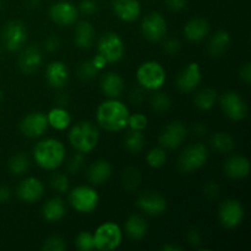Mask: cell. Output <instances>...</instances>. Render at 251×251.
I'll return each mask as SVG.
<instances>
[{"label": "cell", "instance_id": "94428289", "mask_svg": "<svg viewBox=\"0 0 251 251\" xmlns=\"http://www.w3.org/2000/svg\"><path fill=\"white\" fill-rule=\"evenodd\" d=\"M0 9H1V0H0Z\"/></svg>", "mask_w": 251, "mask_h": 251}, {"label": "cell", "instance_id": "ba28073f", "mask_svg": "<svg viewBox=\"0 0 251 251\" xmlns=\"http://www.w3.org/2000/svg\"><path fill=\"white\" fill-rule=\"evenodd\" d=\"M97 49L98 54L104 56L108 64L118 63L124 56V41L115 32H105L98 41Z\"/></svg>", "mask_w": 251, "mask_h": 251}, {"label": "cell", "instance_id": "ab89813d", "mask_svg": "<svg viewBox=\"0 0 251 251\" xmlns=\"http://www.w3.org/2000/svg\"><path fill=\"white\" fill-rule=\"evenodd\" d=\"M76 248L80 251H91L95 249V240H93L92 233L87 232H81L80 234L76 237L75 240Z\"/></svg>", "mask_w": 251, "mask_h": 251}, {"label": "cell", "instance_id": "e0dca14e", "mask_svg": "<svg viewBox=\"0 0 251 251\" xmlns=\"http://www.w3.org/2000/svg\"><path fill=\"white\" fill-rule=\"evenodd\" d=\"M49 17L54 24L60 26H70L77 21L78 10L73 2L61 0L51 5L49 9Z\"/></svg>", "mask_w": 251, "mask_h": 251}, {"label": "cell", "instance_id": "c3c4849f", "mask_svg": "<svg viewBox=\"0 0 251 251\" xmlns=\"http://www.w3.org/2000/svg\"><path fill=\"white\" fill-rule=\"evenodd\" d=\"M130 102L134 104H141L145 100H146V90L142 87H137L130 92L129 96Z\"/></svg>", "mask_w": 251, "mask_h": 251}, {"label": "cell", "instance_id": "ee69618b", "mask_svg": "<svg viewBox=\"0 0 251 251\" xmlns=\"http://www.w3.org/2000/svg\"><path fill=\"white\" fill-rule=\"evenodd\" d=\"M203 194L208 200H216L221 194V186L217 181H207L203 186Z\"/></svg>", "mask_w": 251, "mask_h": 251}, {"label": "cell", "instance_id": "8fae6325", "mask_svg": "<svg viewBox=\"0 0 251 251\" xmlns=\"http://www.w3.org/2000/svg\"><path fill=\"white\" fill-rule=\"evenodd\" d=\"M244 206L235 199H227L218 208V221L227 229L239 227L244 220Z\"/></svg>", "mask_w": 251, "mask_h": 251}, {"label": "cell", "instance_id": "60d3db41", "mask_svg": "<svg viewBox=\"0 0 251 251\" xmlns=\"http://www.w3.org/2000/svg\"><path fill=\"white\" fill-rule=\"evenodd\" d=\"M149 125V119L145 114L141 113H135V114L129 115V120H127V126L130 130H135V131H144Z\"/></svg>", "mask_w": 251, "mask_h": 251}, {"label": "cell", "instance_id": "6da1fadb", "mask_svg": "<svg viewBox=\"0 0 251 251\" xmlns=\"http://www.w3.org/2000/svg\"><path fill=\"white\" fill-rule=\"evenodd\" d=\"M130 112L118 98H108L97 108L96 119L98 125L110 132H118L127 126Z\"/></svg>", "mask_w": 251, "mask_h": 251}, {"label": "cell", "instance_id": "680465c9", "mask_svg": "<svg viewBox=\"0 0 251 251\" xmlns=\"http://www.w3.org/2000/svg\"><path fill=\"white\" fill-rule=\"evenodd\" d=\"M41 4V0H25V7L29 10L37 9Z\"/></svg>", "mask_w": 251, "mask_h": 251}, {"label": "cell", "instance_id": "1f68e13d", "mask_svg": "<svg viewBox=\"0 0 251 251\" xmlns=\"http://www.w3.org/2000/svg\"><path fill=\"white\" fill-rule=\"evenodd\" d=\"M211 146L220 153H229L234 150L235 142L232 135L225 131H218L211 137Z\"/></svg>", "mask_w": 251, "mask_h": 251}, {"label": "cell", "instance_id": "603a6c76", "mask_svg": "<svg viewBox=\"0 0 251 251\" xmlns=\"http://www.w3.org/2000/svg\"><path fill=\"white\" fill-rule=\"evenodd\" d=\"M210 33V24L205 19L196 17L188 21L184 26V34L188 41L193 43H199Z\"/></svg>", "mask_w": 251, "mask_h": 251}, {"label": "cell", "instance_id": "816d5d0a", "mask_svg": "<svg viewBox=\"0 0 251 251\" xmlns=\"http://www.w3.org/2000/svg\"><path fill=\"white\" fill-rule=\"evenodd\" d=\"M189 0H166V5L171 11H181L185 9Z\"/></svg>", "mask_w": 251, "mask_h": 251}, {"label": "cell", "instance_id": "d6a6232c", "mask_svg": "<svg viewBox=\"0 0 251 251\" xmlns=\"http://www.w3.org/2000/svg\"><path fill=\"white\" fill-rule=\"evenodd\" d=\"M142 181L141 172L135 167H127L122 176L123 188L126 193H134L139 189L140 184Z\"/></svg>", "mask_w": 251, "mask_h": 251}, {"label": "cell", "instance_id": "3957f363", "mask_svg": "<svg viewBox=\"0 0 251 251\" xmlns=\"http://www.w3.org/2000/svg\"><path fill=\"white\" fill-rule=\"evenodd\" d=\"M100 141V131L93 123L80 122L73 126L69 132V142L77 152L90 153L97 147Z\"/></svg>", "mask_w": 251, "mask_h": 251}, {"label": "cell", "instance_id": "836d02e7", "mask_svg": "<svg viewBox=\"0 0 251 251\" xmlns=\"http://www.w3.org/2000/svg\"><path fill=\"white\" fill-rule=\"evenodd\" d=\"M145 142H146V139H145L144 132L135 131V130H131V131L125 136L124 140V145L125 147H126V150L134 154L142 151V149L145 147Z\"/></svg>", "mask_w": 251, "mask_h": 251}, {"label": "cell", "instance_id": "9a60e30c", "mask_svg": "<svg viewBox=\"0 0 251 251\" xmlns=\"http://www.w3.org/2000/svg\"><path fill=\"white\" fill-rule=\"evenodd\" d=\"M202 81V73L198 63H189L176 76V87L183 93H191Z\"/></svg>", "mask_w": 251, "mask_h": 251}, {"label": "cell", "instance_id": "d590c367", "mask_svg": "<svg viewBox=\"0 0 251 251\" xmlns=\"http://www.w3.org/2000/svg\"><path fill=\"white\" fill-rule=\"evenodd\" d=\"M150 104L151 108L157 113L168 112L172 107V100L169 96L164 92H159L158 90L151 96L150 98Z\"/></svg>", "mask_w": 251, "mask_h": 251}, {"label": "cell", "instance_id": "9f6ffc18", "mask_svg": "<svg viewBox=\"0 0 251 251\" xmlns=\"http://www.w3.org/2000/svg\"><path fill=\"white\" fill-rule=\"evenodd\" d=\"M191 130H193V132L196 135V136H203V135L206 134V127L203 126L201 123H196V124H194L193 127H191Z\"/></svg>", "mask_w": 251, "mask_h": 251}, {"label": "cell", "instance_id": "f6af8a7d", "mask_svg": "<svg viewBox=\"0 0 251 251\" xmlns=\"http://www.w3.org/2000/svg\"><path fill=\"white\" fill-rule=\"evenodd\" d=\"M181 43L178 38H168L163 43V50L169 55H176L180 51Z\"/></svg>", "mask_w": 251, "mask_h": 251}, {"label": "cell", "instance_id": "db71d44e", "mask_svg": "<svg viewBox=\"0 0 251 251\" xmlns=\"http://www.w3.org/2000/svg\"><path fill=\"white\" fill-rule=\"evenodd\" d=\"M11 196V190L7 186L0 185V203L6 202Z\"/></svg>", "mask_w": 251, "mask_h": 251}, {"label": "cell", "instance_id": "7dc6e473", "mask_svg": "<svg viewBox=\"0 0 251 251\" xmlns=\"http://www.w3.org/2000/svg\"><path fill=\"white\" fill-rule=\"evenodd\" d=\"M186 240L193 248H199L202 244V235L198 228H191L186 234Z\"/></svg>", "mask_w": 251, "mask_h": 251}, {"label": "cell", "instance_id": "74e56055", "mask_svg": "<svg viewBox=\"0 0 251 251\" xmlns=\"http://www.w3.org/2000/svg\"><path fill=\"white\" fill-rule=\"evenodd\" d=\"M49 184L59 194H65L69 190V178L63 173H54L49 179Z\"/></svg>", "mask_w": 251, "mask_h": 251}, {"label": "cell", "instance_id": "91938a15", "mask_svg": "<svg viewBox=\"0 0 251 251\" xmlns=\"http://www.w3.org/2000/svg\"><path fill=\"white\" fill-rule=\"evenodd\" d=\"M0 55H1V46H0Z\"/></svg>", "mask_w": 251, "mask_h": 251}, {"label": "cell", "instance_id": "5b68a950", "mask_svg": "<svg viewBox=\"0 0 251 251\" xmlns=\"http://www.w3.org/2000/svg\"><path fill=\"white\" fill-rule=\"evenodd\" d=\"M208 159V150L203 144L190 145L180 153L178 158V168L181 173H194L206 164Z\"/></svg>", "mask_w": 251, "mask_h": 251}, {"label": "cell", "instance_id": "8d00e7d4", "mask_svg": "<svg viewBox=\"0 0 251 251\" xmlns=\"http://www.w3.org/2000/svg\"><path fill=\"white\" fill-rule=\"evenodd\" d=\"M146 162L151 168H161L167 162V152L163 147H154L150 150L146 156Z\"/></svg>", "mask_w": 251, "mask_h": 251}, {"label": "cell", "instance_id": "f5cc1de1", "mask_svg": "<svg viewBox=\"0 0 251 251\" xmlns=\"http://www.w3.org/2000/svg\"><path fill=\"white\" fill-rule=\"evenodd\" d=\"M91 61H92V64L95 65V68L97 69L98 71H102L108 64L107 60L104 59V56H102L100 54H97V55H96Z\"/></svg>", "mask_w": 251, "mask_h": 251}, {"label": "cell", "instance_id": "44dd1931", "mask_svg": "<svg viewBox=\"0 0 251 251\" xmlns=\"http://www.w3.org/2000/svg\"><path fill=\"white\" fill-rule=\"evenodd\" d=\"M113 11L123 22H134L141 15V5L137 0H113Z\"/></svg>", "mask_w": 251, "mask_h": 251}, {"label": "cell", "instance_id": "83f0119b", "mask_svg": "<svg viewBox=\"0 0 251 251\" xmlns=\"http://www.w3.org/2000/svg\"><path fill=\"white\" fill-rule=\"evenodd\" d=\"M149 232L146 220L139 215H132L125 222V233L132 240H141Z\"/></svg>", "mask_w": 251, "mask_h": 251}, {"label": "cell", "instance_id": "30bf717a", "mask_svg": "<svg viewBox=\"0 0 251 251\" xmlns=\"http://www.w3.org/2000/svg\"><path fill=\"white\" fill-rule=\"evenodd\" d=\"M2 46L9 51L21 49L27 42L26 25L20 20H11L4 26L1 32Z\"/></svg>", "mask_w": 251, "mask_h": 251}, {"label": "cell", "instance_id": "7bdbcfd3", "mask_svg": "<svg viewBox=\"0 0 251 251\" xmlns=\"http://www.w3.org/2000/svg\"><path fill=\"white\" fill-rule=\"evenodd\" d=\"M86 163V157L85 153L82 152H77V153L74 154L70 158V161L68 162V172L71 174H77L78 172H81L85 167Z\"/></svg>", "mask_w": 251, "mask_h": 251}, {"label": "cell", "instance_id": "9c48e42d", "mask_svg": "<svg viewBox=\"0 0 251 251\" xmlns=\"http://www.w3.org/2000/svg\"><path fill=\"white\" fill-rule=\"evenodd\" d=\"M220 104L226 117L233 122H240L245 119L249 112L247 100L235 91H227L223 93L220 100Z\"/></svg>", "mask_w": 251, "mask_h": 251}, {"label": "cell", "instance_id": "f35d334b", "mask_svg": "<svg viewBox=\"0 0 251 251\" xmlns=\"http://www.w3.org/2000/svg\"><path fill=\"white\" fill-rule=\"evenodd\" d=\"M66 249L65 239L60 235H50L44 240L42 250L44 251H64Z\"/></svg>", "mask_w": 251, "mask_h": 251}, {"label": "cell", "instance_id": "7a4b0ae2", "mask_svg": "<svg viewBox=\"0 0 251 251\" xmlns=\"http://www.w3.org/2000/svg\"><path fill=\"white\" fill-rule=\"evenodd\" d=\"M33 158L42 169L55 171L64 163L65 147L63 142L53 137L43 139L34 146Z\"/></svg>", "mask_w": 251, "mask_h": 251}, {"label": "cell", "instance_id": "52a82bcc", "mask_svg": "<svg viewBox=\"0 0 251 251\" xmlns=\"http://www.w3.org/2000/svg\"><path fill=\"white\" fill-rule=\"evenodd\" d=\"M95 249L100 251H112L118 249L122 244V228L114 222L102 223L93 234Z\"/></svg>", "mask_w": 251, "mask_h": 251}, {"label": "cell", "instance_id": "277c9868", "mask_svg": "<svg viewBox=\"0 0 251 251\" xmlns=\"http://www.w3.org/2000/svg\"><path fill=\"white\" fill-rule=\"evenodd\" d=\"M136 80L146 91H157L166 82L167 73L158 61L149 60L137 68Z\"/></svg>", "mask_w": 251, "mask_h": 251}, {"label": "cell", "instance_id": "7c38bea8", "mask_svg": "<svg viewBox=\"0 0 251 251\" xmlns=\"http://www.w3.org/2000/svg\"><path fill=\"white\" fill-rule=\"evenodd\" d=\"M168 31V25L166 19L159 12H150L142 19L141 22V33L147 41L150 42H161L166 37Z\"/></svg>", "mask_w": 251, "mask_h": 251}, {"label": "cell", "instance_id": "f546056e", "mask_svg": "<svg viewBox=\"0 0 251 251\" xmlns=\"http://www.w3.org/2000/svg\"><path fill=\"white\" fill-rule=\"evenodd\" d=\"M47 115V120H48V125L53 129L63 131V130L68 129L69 125L71 124V115L65 107H56L51 108Z\"/></svg>", "mask_w": 251, "mask_h": 251}, {"label": "cell", "instance_id": "ac0fdd59", "mask_svg": "<svg viewBox=\"0 0 251 251\" xmlns=\"http://www.w3.org/2000/svg\"><path fill=\"white\" fill-rule=\"evenodd\" d=\"M44 194V185L39 179L28 176L20 183L17 188V196L25 202L33 203L41 200Z\"/></svg>", "mask_w": 251, "mask_h": 251}, {"label": "cell", "instance_id": "bcb514c9", "mask_svg": "<svg viewBox=\"0 0 251 251\" xmlns=\"http://www.w3.org/2000/svg\"><path fill=\"white\" fill-rule=\"evenodd\" d=\"M97 2L95 0H82L78 5V12H81L82 15L86 16H91V15L96 14L97 12Z\"/></svg>", "mask_w": 251, "mask_h": 251}, {"label": "cell", "instance_id": "4dcf8cb0", "mask_svg": "<svg viewBox=\"0 0 251 251\" xmlns=\"http://www.w3.org/2000/svg\"><path fill=\"white\" fill-rule=\"evenodd\" d=\"M217 100V91L211 87H206L196 93L195 98H194V103H195V107L198 109L202 110V112H207V110L212 109L215 107Z\"/></svg>", "mask_w": 251, "mask_h": 251}, {"label": "cell", "instance_id": "484cf974", "mask_svg": "<svg viewBox=\"0 0 251 251\" xmlns=\"http://www.w3.org/2000/svg\"><path fill=\"white\" fill-rule=\"evenodd\" d=\"M230 42V34L228 33L225 29H220V31L215 32L212 34V37L208 41L207 46V51L212 58H218V56H222L223 54L227 51V49L229 48Z\"/></svg>", "mask_w": 251, "mask_h": 251}, {"label": "cell", "instance_id": "b9f144b4", "mask_svg": "<svg viewBox=\"0 0 251 251\" xmlns=\"http://www.w3.org/2000/svg\"><path fill=\"white\" fill-rule=\"evenodd\" d=\"M98 73H100V71L95 68V65H93L92 61L91 60L81 63L80 66H78V69H77V76L82 81L92 80V78L96 77V75H97Z\"/></svg>", "mask_w": 251, "mask_h": 251}, {"label": "cell", "instance_id": "4316f807", "mask_svg": "<svg viewBox=\"0 0 251 251\" xmlns=\"http://www.w3.org/2000/svg\"><path fill=\"white\" fill-rule=\"evenodd\" d=\"M95 27L92 26L91 22H78L75 31V44L77 46V48L87 50V49H90L91 47H92L93 41H95Z\"/></svg>", "mask_w": 251, "mask_h": 251}, {"label": "cell", "instance_id": "4fadbf2b", "mask_svg": "<svg viewBox=\"0 0 251 251\" xmlns=\"http://www.w3.org/2000/svg\"><path fill=\"white\" fill-rule=\"evenodd\" d=\"M188 127L180 120H174L169 123L159 135V144L163 149L176 150L180 146L186 139Z\"/></svg>", "mask_w": 251, "mask_h": 251}, {"label": "cell", "instance_id": "e575fe53", "mask_svg": "<svg viewBox=\"0 0 251 251\" xmlns=\"http://www.w3.org/2000/svg\"><path fill=\"white\" fill-rule=\"evenodd\" d=\"M29 167V159L26 153L20 152V153L14 154L9 161V169L14 176H20L27 172Z\"/></svg>", "mask_w": 251, "mask_h": 251}, {"label": "cell", "instance_id": "d6986e66", "mask_svg": "<svg viewBox=\"0 0 251 251\" xmlns=\"http://www.w3.org/2000/svg\"><path fill=\"white\" fill-rule=\"evenodd\" d=\"M43 55L37 46H29L25 48L19 55V68L26 75L36 73L42 65Z\"/></svg>", "mask_w": 251, "mask_h": 251}, {"label": "cell", "instance_id": "cb8c5ba5", "mask_svg": "<svg viewBox=\"0 0 251 251\" xmlns=\"http://www.w3.org/2000/svg\"><path fill=\"white\" fill-rule=\"evenodd\" d=\"M125 88V82L117 73H107L100 80V90L107 98H119Z\"/></svg>", "mask_w": 251, "mask_h": 251}, {"label": "cell", "instance_id": "6f0895ef", "mask_svg": "<svg viewBox=\"0 0 251 251\" xmlns=\"http://www.w3.org/2000/svg\"><path fill=\"white\" fill-rule=\"evenodd\" d=\"M162 251H183V248L176 244H164L161 247Z\"/></svg>", "mask_w": 251, "mask_h": 251}, {"label": "cell", "instance_id": "7402d4cb", "mask_svg": "<svg viewBox=\"0 0 251 251\" xmlns=\"http://www.w3.org/2000/svg\"><path fill=\"white\" fill-rule=\"evenodd\" d=\"M225 173L228 178L235 180L247 178L250 174V161L242 154L229 157L225 163Z\"/></svg>", "mask_w": 251, "mask_h": 251}, {"label": "cell", "instance_id": "d4e9b609", "mask_svg": "<svg viewBox=\"0 0 251 251\" xmlns=\"http://www.w3.org/2000/svg\"><path fill=\"white\" fill-rule=\"evenodd\" d=\"M112 176V166L108 161L98 159L87 169V179L92 185H102Z\"/></svg>", "mask_w": 251, "mask_h": 251}, {"label": "cell", "instance_id": "f1b7e54d", "mask_svg": "<svg viewBox=\"0 0 251 251\" xmlns=\"http://www.w3.org/2000/svg\"><path fill=\"white\" fill-rule=\"evenodd\" d=\"M65 201L60 198H53L47 201L42 208V216L47 222H58L65 216Z\"/></svg>", "mask_w": 251, "mask_h": 251}, {"label": "cell", "instance_id": "5bb4252c", "mask_svg": "<svg viewBox=\"0 0 251 251\" xmlns=\"http://www.w3.org/2000/svg\"><path fill=\"white\" fill-rule=\"evenodd\" d=\"M136 205L142 212L150 216L163 215L167 211V200L163 195L156 191L147 190L139 195Z\"/></svg>", "mask_w": 251, "mask_h": 251}, {"label": "cell", "instance_id": "681fc988", "mask_svg": "<svg viewBox=\"0 0 251 251\" xmlns=\"http://www.w3.org/2000/svg\"><path fill=\"white\" fill-rule=\"evenodd\" d=\"M43 46L48 53H55L60 48V39L56 36H49L48 38H46Z\"/></svg>", "mask_w": 251, "mask_h": 251}, {"label": "cell", "instance_id": "2e32d148", "mask_svg": "<svg viewBox=\"0 0 251 251\" xmlns=\"http://www.w3.org/2000/svg\"><path fill=\"white\" fill-rule=\"evenodd\" d=\"M48 126L47 115L42 112L29 113L20 122V130L25 136L29 139L41 137L47 131Z\"/></svg>", "mask_w": 251, "mask_h": 251}, {"label": "cell", "instance_id": "11a10c76", "mask_svg": "<svg viewBox=\"0 0 251 251\" xmlns=\"http://www.w3.org/2000/svg\"><path fill=\"white\" fill-rule=\"evenodd\" d=\"M55 100L56 103H58L59 107H65V105L69 103V100H70V97H69V95L66 92H60L58 96H56Z\"/></svg>", "mask_w": 251, "mask_h": 251}, {"label": "cell", "instance_id": "ffe728a7", "mask_svg": "<svg viewBox=\"0 0 251 251\" xmlns=\"http://www.w3.org/2000/svg\"><path fill=\"white\" fill-rule=\"evenodd\" d=\"M69 77H70V73H69L66 64L63 63V61L55 60L47 65L46 78L47 82L50 85V87L61 90L66 86Z\"/></svg>", "mask_w": 251, "mask_h": 251}, {"label": "cell", "instance_id": "f907efd6", "mask_svg": "<svg viewBox=\"0 0 251 251\" xmlns=\"http://www.w3.org/2000/svg\"><path fill=\"white\" fill-rule=\"evenodd\" d=\"M239 77L245 85H250L251 83V63L247 61L242 65V68L239 69Z\"/></svg>", "mask_w": 251, "mask_h": 251}, {"label": "cell", "instance_id": "8992f818", "mask_svg": "<svg viewBox=\"0 0 251 251\" xmlns=\"http://www.w3.org/2000/svg\"><path fill=\"white\" fill-rule=\"evenodd\" d=\"M69 202L78 213H92L100 203V195L92 186L78 185L69 194Z\"/></svg>", "mask_w": 251, "mask_h": 251}]
</instances>
